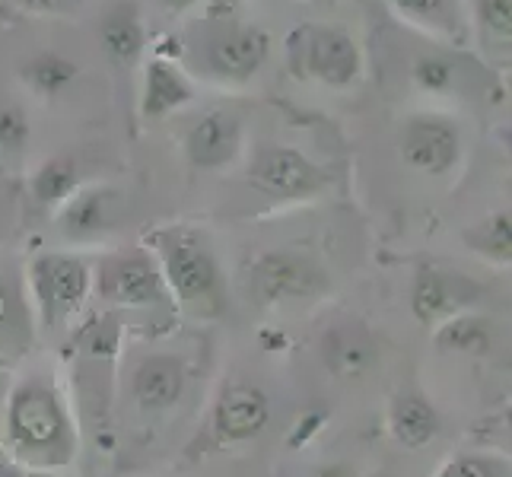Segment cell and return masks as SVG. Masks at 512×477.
<instances>
[{"label": "cell", "mask_w": 512, "mask_h": 477, "mask_svg": "<svg viewBox=\"0 0 512 477\" xmlns=\"http://www.w3.org/2000/svg\"><path fill=\"white\" fill-rule=\"evenodd\" d=\"M77 77V64L67 61L55 51H42L32 61H26L23 67V80L29 83V90H35L39 96H58L64 93Z\"/></svg>", "instance_id": "obj_23"}, {"label": "cell", "mask_w": 512, "mask_h": 477, "mask_svg": "<svg viewBox=\"0 0 512 477\" xmlns=\"http://www.w3.org/2000/svg\"><path fill=\"white\" fill-rule=\"evenodd\" d=\"M118 194L105 185H80L58 207V229L67 242H96L112 229Z\"/></svg>", "instance_id": "obj_14"}, {"label": "cell", "mask_w": 512, "mask_h": 477, "mask_svg": "<svg viewBox=\"0 0 512 477\" xmlns=\"http://www.w3.org/2000/svg\"><path fill=\"white\" fill-rule=\"evenodd\" d=\"M268 51H271L268 32L249 23H233L207 42L204 64L207 74L220 83H245L268 61Z\"/></svg>", "instance_id": "obj_11"}, {"label": "cell", "mask_w": 512, "mask_h": 477, "mask_svg": "<svg viewBox=\"0 0 512 477\" xmlns=\"http://www.w3.org/2000/svg\"><path fill=\"white\" fill-rule=\"evenodd\" d=\"M249 185L274 201L296 204V201H312V198H319L322 191H328L331 172L315 163V159H309L303 150L268 144V147H258L252 156Z\"/></svg>", "instance_id": "obj_7"}, {"label": "cell", "mask_w": 512, "mask_h": 477, "mask_svg": "<svg viewBox=\"0 0 512 477\" xmlns=\"http://www.w3.org/2000/svg\"><path fill=\"white\" fill-rule=\"evenodd\" d=\"M392 7L408 23L430 29L436 35H452L455 32V13H452L449 0H392Z\"/></svg>", "instance_id": "obj_24"}, {"label": "cell", "mask_w": 512, "mask_h": 477, "mask_svg": "<svg viewBox=\"0 0 512 477\" xmlns=\"http://www.w3.org/2000/svg\"><path fill=\"white\" fill-rule=\"evenodd\" d=\"M325 363L341 379H357L373 363V344L363 328H338L325 341Z\"/></svg>", "instance_id": "obj_21"}, {"label": "cell", "mask_w": 512, "mask_h": 477, "mask_svg": "<svg viewBox=\"0 0 512 477\" xmlns=\"http://www.w3.org/2000/svg\"><path fill=\"white\" fill-rule=\"evenodd\" d=\"M290 70L303 80H319L334 90L353 86L363 74L360 45L338 26H299L287 39Z\"/></svg>", "instance_id": "obj_5"}, {"label": "cell", "mask_w": 512, "mask_h": 477, "mask_svg": "<svg viewBox=\"0 0 512 477\" xmlns=\"http://www.w3.org/2000/svg\"><path fill=\"white\" fill-rule=\"evenodd\" d=\"M29 140V118L20 105H0V150H23Z\"/></svg>", "instance_id": "obj_27"}, {"label": "cell", "mask_w": 512, "mask_h": 477, "mask_svg": "<svg viewBox=\"0 0 512 477\" xmlns=\"http://www.w3.org/2000/svg\"><path fill=\"white\" fill-rule=\"evenodd\" d=\"M80 188V169L74 156H51L32 172L29 191L35 204L42 207H61L70 194Z\"/></svg>", "instance_id": "obj_20"}, {"label": "cell", "mask_w": 512, "mask_h": 477, "mask_svg": "<svg viewBox=\"0 0 512 477\" xmlns=\"http://www.w3.org/2000/svg\"><path fill=\"white\" fill-rule=\"evenodd\" d=\"M191 99H194V83L188 80V74L179 64L166 58H153L147 64L144 96H140V112H144V118H166L172 112H179Z\"/></svg>", "instance_id": "obj_16"}, {"label": "cell", "mask_w": 512, "mask_h": 477, "mask_svg": "<svg viewBox=\"0 0 512 477\" xmlns=\"http://www.w3.org/2000/svg\"><path fill=\"white\" fill-rule=\"evenodd\" d=\"M249 296L258 309H277L290 303H315L331 290V277L306 252L271 249L249 261L245 271Z\"/></svg>", "instance_id": "obj_4"}, {"label": "cell", "mask_w": 512, "mask_h": 477, "mask_svg": "<svg viewBox=\"0 0 512 477\" xmlns=\"http://www.w3.org/2000/svg\"><path fill=\"white\" fill-rule=\"evenodd\" d=\"M0 477H26V471L16 465L7 452H0Z\"/></svg>", "instance_id": "obj_30"}, {"label": "cell", "mask_w": 512, "mask_h": 477, "mask_svg": "<svg viewBox=\"0 0 512 477\" xmlns=\"http://www.w3.org/2000/svg\"><path fill=\"white\" fill-rule=\"evenodd\" d=\"M353 471L344 468V465H331V468H322V471H315L312 477H350Z\"/></svg>", "instance_id": "obj_31"}, {"label": "cell", "mask_w": 512, "mask_h": 477, "mask_svg": "<svg viewBox=\"0 0 512 477\" xmlns=\"http://www.w3.org/2000/svg\"><path fill=\"white\" fill-rule=\"evenodd\" d=\"M271 423V398L252 382H229L210 411V433L220 446H242L258 439Z\"/></svg>", "instance_id": "obj_9"}, {"label": "cell", "mask_w": 512, "mask_h": 477, "mask_svg": "<svg viewBox=\"0 0 512 477\" xmlns=\"http://www.w3.org/2000/svg\"><path fill=\"white\" fill-rule=\"evenodd\" d=\"M481 299V287L471 284L468 277L452 274L436 268V264H423L414 274L411 284V312L420 325L436 328L443 325L446 318L468 312L474 303Z\"/></svg>", "instance_id": "obj_10"}, {"label": "cell", "mask_w": 512, "mask_h": 477, "mask_svg": "<svg viewBox=\"0 0 512 477\" xmlns=\"http://www.w3.org/2000/svg\"><path fill=\"white\" fill-rule=\"evenodd\" d=\"M182 147L194 169H226L242 150V118L226 109H210L188 125Z\"/></svg>", "instance_id": "obj_13"}, {"label": "cell", "mask_w": 512, "mask_h": 477, "mask_svg": "<svg viewBox=\"0 0 512 477\" xmlns=\"http://www.w3.org/2000/svg\"><path fill=\"white\" fill-rule=\"evenodd\" d=\"M32 341V312L13 274L0 271V353H23Z\"/></svg>", "instance_id": "obj_19"}, {"label": "cell", "mask_w": 512, "mask_h": 477, "mask_svg": "<svg viewBox=\"0 0 512 477\" xmlns=\"http://www.w3.org/2000/svg\"><path fill=\"white\" fill-rule=\"evenodd\" d=\"M4 452L23 471H64L77 462L80 427L61 382L35 369L10 385L4 401Z\"/></svg>", "instance_id": "obj_1"}, {"label": "cell", "mask_w": 512, "mask_h": 477, "mask_svg": "<svg viewBox=\"0 0 512 477\" xmlns=\"http://www.w3.org/2000/svg\"><path fill=\"white\" fill-rule=\"evenodd\" d=\"M452 77H455V67L439 55H423L414 61V80L420 83V90H427V93L449 90Z\"/></svg>", "instance_id": "obj_26"}, {"label": "cell", "mask_w": 512, "mask_h": 477, "mask_svg": "<svg viewBox=\"0 0 512 477\" xmlns=\"http://www.w3.org/2000/svg\"><path fill=\"white\" fill-rule=\"evenodd\" d=\"M439 411L420 392H401L388 401V433L404 449H423L439 436Z\"/></svg>", "instance_id": "obj_15"}, {"label": "cell", "mask_w": 512, "mask_h": 477, "mask_svg": "<svg viewBox=\"0 0 512 477\" xmlns=\"http://www.w3.org/2000/svg\"><path fill=\"white\" fill-rule=\"evenodd\" d=\"M465 242L474 255H481L493 264H509L512 258V220L509 214H490L487 220L474 223L468 233H465Z\"/></svg>", "instance_id": "obj_22"}, {"label": "cell", "mask_w": 512, "mask_h": 477, "mask_svg": "<svg viewBox=\"0 0 512 477\" xmlns=\"http://www.w3.org/2000/svg\"><path fill=\"white\" fill-rule=\"evenodd\" d=\"M99 42L115 64H134L144 55L147 35L134 4H115L99 23Z\"/></svg>", "instance_id": "obj_17"}, {"label": "cell", "mask_w": 512, "mask_h": 477, "mask_svg": "<svg viewBox=\"0 0 512 477\" xmlns=\"http://www.w3.org/2000/svg\"><path fill=\"white\" fill-rule=\"evenodd\" d=\"M373 477H388V474H373Z\"/></svg>", "instance_id": "obj_33"}, {"label": "cell", "mask_w": 512, "mask_h": 477, "mask_svg": "<svg viewBox=\"0 0 512 477\" xmlns=\"http://www.w3.org/2000/svg\"><path fill=\"white\" fill-rule=\"evenodd\" d=\"M433 341L446 353H465V357H487L493 350V322L487 315L458 312L433 328Z\"/></svg>", "instance_id": "obj_18"}, {"label": "cell", "mask_w": 512, "mask_h": 477, "mask_svg": "<svg viewBox=\"0 0 512 477\" xmlns=\"http://www.w3.org/2000/svg\"><path fill=\"white\" fill-rule=\"evenodd\" d=\"M32 322L45 334H61L93 296V264L74 252H39L26 268Z\"/></svg>", "instance_id": "obj_3"}, {"label": "cell", "mask_w": 512, "mask_h": 477, "mask_svg": "<svg viewBox=\"0 0 512 477\" xmlns=\"http://www.w3.org/2000/svg\"><path fill=\"white\" fill-rule=\"evenodd\" d=\"M433 477H512L509 458L490 455V452H465L449 458L446 465H439Z\"/></svg>", "instance_id": "obj_25"}, {"label": "cell", "mask_w": 512, "mask_h": 477, "mask_svg": "<svg viewBox=\"0 0 512 477\" xmlns=\"http://www.w3.org/2000/svg\"><path fill=\"white\" fill-rule=\"evenodd\" d=\"M93 296L112 309H160L172 296L150 249H121L93 264Z\"/></svg>", "instance_id": "obj_6"}, {"label": "cell", "mask_w": 512, "mask_h": 477, "mask_svg": "<svg viewBox=\"0 0 512 477\" xmlns=\"http://www.w3.org/2000/svg\"><path fill=\"white\" fill-rule=\"evenodd\" d=\"M484 16H487V26L497 32L500 39H509V0H487Z\"/></svg>", "instance_id": "obj_29"}, {"label": "cell", "mask_w": 512, "mask_h": 477, "mask_svg": "<svg viewBox=\"0 0 512 477\" xmlns=\"http://www.w3.org/2000/svg\"><path fill=\"white\" fill-rule=\"evenodd\" d=\"M401 156L423 175H446L462 159V131L439 112H417L401 128Z\"/></svg>", "instance_id": "obj_8"}, {"label": "cell", "mask_w": 512, "mask_h": 477, "mask_svg": "<svg viewBox=\"0 0 512 477\" xmlns=\"http://www.w3.org/2000/svg\"><path fill=\"white\" fill-rule=\"evenodd\" d=\"M23 10H32V13H48V16H58V13H74L80 10L86 0H16Z\"/></svg>", "instance_id": "obj_28"}, {"label": "cell", "mask_w": 512, "mask_h": 477, "mask_svg": "<svg viewBox=\"0 0 512 477\" xmlns=\"http://www.w3.org/2000/svg\"><path fill=\"white\" fill-rule=\"evenodd\" d=\"M147 249L156 258L172 296V306L198 322H217L229 309L226 277L207 245V239L191 226H156L147 236Z\"/></svg>", "instance_id": "obj_2"}, {"label": "cell", "mask_w": 512, "mask_h": 477, "mask_svg": "<svg viewBox=\"0 0 512 477\" xmlns=\"http://www.w3.org/2000/svg\"><path fill=\"white\" fill-rule=\"evenodd\" d=\"M194 4H198V0H163V7H169V10H188Z\"/></svg>", "instance_id": "obj_32"}, {"label": "cell", "mask_w": 512, "mask_h": 477, "mask_svg": "<svg viewBox=\"0 0 512 477\" xmlns=\"http://www.w3.org/2000/svg\"><path fill=\"white\" fill-rule=\"evenodd\" d=\"M188 366L175 353H147L131 369V401L144 414H166L185 398Z\"/></svg>", "instance_id": "obj_12"}]
</instances>
